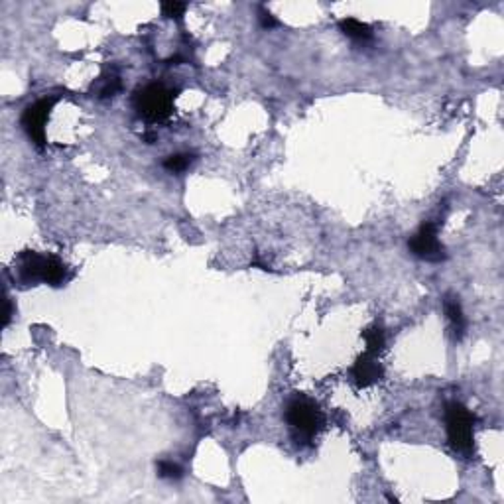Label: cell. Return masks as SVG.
Here are the masks:
<instances>
[{
	"mask_svg": "<svg viewBox=\"0 0 504 504\" xmlns=\"http://www.w3.org/2000/svg\"><path fill=\"white\" fill-rule=\"evenodd\" d=\"M173 99L175 93L161 85V83H148L132 95V107L136 114L148 122H164L173 112Z\"/></svg>",
	"mask_w": 504,
	"mask_h": 504,
	"instance_id": "1",
	"label": "cell"
},
{
	"mask_svg": "<svg viewBox=\"0 0 504 504\" xmlns=\"http://www.w3.org/2000/svg\"><path fill=\"white\" fill-rule=\"evenodd\" d=\"M4 303H6V307H4V327H6V325L11 323L12 305H11V300H8V298H6V302H4Z\"/></svg>",
	"mask_w": 504,
	"mask_h": 504,
	"instance_id": "16",
	"label": "cell"
},
{
	"mask_svg": "<svg viewBox=\"0 0 504 504\" xmlns=\"http://www.w3.org/2000/svg\"><path fill=\"white\" fill-rule=\"evenodd\" d=\"M55 101H58L55 97H46V99H40L30 107H26L22 112V128L26 131L28 138L40 148L46 144V122L50 119V112Z\"/></svg>",
	"mask_w": 504,
	"mask_h": 504,
	"instance_id": "4",
	"label": "cell"
},
{
	"mask_svg": "<svg viewBox=\"0 0 504 504\" xmlns=\"http://www.w3.org/2000/svg\"><path fill=\"white\" fill-rule=\"evenodd\" d=\"M193 161H195V154H192V152H178V154H172V156H168L164 160V168L172 173H182L192 166Z\"/></svg>",
	"mask_w": 504,
	"mask_h": 504,
	"instance_id": "11",
	"label": "cell"
},
{
	"mask_svg": "<svg viewBox=\"0 0 504 504\" xmlns=\"http://www.w3.org/2000/svg\"><path fill=\"white\" fill-rule=\"evenodd\" d=\"M286 422L296 434L305 439H312L313 435L319 434V430L325 424V418L317 404L298 394L286 406Z\"/></svg>",
	"mask_w": 504,
	"mask_h": 504,
	"instance_id": "3",
	"label": "cell"
},
{
	"mask_svg": "<svg viewBox=\"0 0 504 504\" xmlns=\"http://www.w3.org/2000/svg\"><path fill=\"white\" fill-rule=\"evenodd\" d=\"M158 475H160L161 479H168V481H178V479L183 477V469L178 463L164 459V461L158 463Z\"/></svg>",
	"mask_w": 504,
	"mask_h": 504,
	"instance_id": "13",
	"label": "cell"
},
{
	"mask_svg": "<svg viewBox=\"0 0 504 504\" xmlns=\"http://www.w3.org/2000/svg\"><path fill=\"white\" fill-rule=\"evenodd\" d=\"M258 20H260V26H263L264 30H272V28H276V26L280 24V22L274 18L272 12L266 11V8H260V12H258Z\"/></svg>",
	"mask_w": 504,
	"mask_h": 504,
	"instance_id": "15",
	"label": "cell"
},
{
	"mask_svg": "<svg viewBox=\"0 0 504 504\" xmlns=\"http://www.w3.org/2000/svg\"><path fill=\"white\" fill-rule=\"evenodd\" d=\"M46 268H48V256H41L34 251H24L16 260L18 280L28 286H36L46 280Z\"/></svg>",
	"mask_w": 504,
	"mask_h": 504,
	"instance_id": "6",
	"label": "cell"
},
{
	"mask_svg": "<svg viewBox=\"0 0 504 504\" xmlns=\"http://www.w3.org/2000/svg\"><path fill=\"white\" fill-rule=\"evenodd\" d=\"M363 339L366 343V353L371 354H380L384 349V343H386V337H384V329L378 327V325H373V327H366L363 331Z\"/></svg>",
	"mask_w": 504,
	"mask_h": 504,
	"instance_id": "10",
	"label": "cell"
},
{
	"mask_svg": "<svg viewBox=\"0 0 504 504\" xmlns=\"http://www.w3.org/2000/svg\"><path fill=\"white\" fill-rule=\"evenodd\" d=\"M445 430L449 445L457 453L473 455L475 451V416L463 404L449 402L445 406Z\"/></svg>",
	"mask_w": 504,
	"mask_h": 504,
	"instance_id": "2",
	"label": "cell"
},
{
	"mask_svg": "<svg viewBox=\"0 0 504 504\" xmlns=\"http://www.w3.org/2000/svg\"><path fill=\"white\" fill-rule=\"evenodd\" d=\"M408 248L413 256L427 263H442L445 258V248L437 239V229L434 223H424L413 232L412 239L408 241Z\"/></svg>",
	"mask_w": 504,
	"mask_h": 504,
	"instance_id": "5",
	"label": "cell"
},
{
	"mask_svg": "<svg viewBox=\"0 0 504 504\" xmlns=\"http://www.w3.org/2000/svg\"><path fill=\"white\" fill-rule=\"evenodd\" d=\"M339 30L353 41H369L373 38V28L357 18H345L339 22Z\"/></svg>",
	"mask_w": 504,
	"mask_h": 504,
	"instance_id": "9",
	"label": "cell"
},
{
	"mask_svg": "<svg viewBox=\"0 0 504 504\" xmlns=\"http://www.w3.org/2000/svg\"><path fill=\"white\" fill-rule=\"evenodd\" d=\"M185 4L183 2H164L161 4V12H164V16L166 18H172V20H180L183 16V12H185Z\"/></svg>",
	"mask_w": 504,
	"mask_h": 504,
	"instance_id": "14",
	"label": "cell"
},
{
	"mask_svg": "<svg viewBox=\"0 0 504 504\" xmlns=\"http://www.w3.org/2000/svg\"><path fill=\"white\" fill-rule=\"evenodd\" d=\"M353 380L359 388H369L373 384L380 383L384 378V369L383 364L378 363L376 354L364 353L357 359V363L353 364Z\"/></svg>",
	"mask_w": 504,
	"mask_h": 504,
	"instance_id": "7",
	"label": "cell"
},
{
	"mask_svg": "<svg viewBox=\"0 0 504 504\" xmlns=\"http://www.w3.org/2000/svg\"><path fill=\"white\" fill-rule=\"evenodd\" d=\"M97 97L99 99H111L117 93L121 91V79L117 75H105L101 79L97 81Z\"/></svg>",
	"mask_w": 504,
	"mask_h": 504,
	"instance_id": "12",
	"label": "cell"
},
{
	"mask_svg": "<svg viewBox=\"0 0 504 504\" xmlns=\"http://www.w3.org/2000/svg\"><path fill=\"white\" fill-rule=\"evenodd\" d=\"M444 310L447 319H449V325H451V331H453L455 339H461L465 333V327H467V321H465V313L461 303H459V298L447 296L444 302Z\"/></svg>",
	"mask_w": 504,
	"mask_h": 504,
	"instance_id": "8",
	"label": "cell"
}]
</instances>
